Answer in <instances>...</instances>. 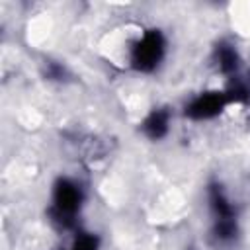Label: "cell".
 Returning <instances> with one entry per match:
<instances>
[{
  "label": "cell",
  "instance_id": "cell-4",
  "mask_svg": "<svg viewBox=\"0 0 250 250\" xmlns=\"http://www.w3.org/2000/svg\"><path fill=\"white\" fill-rule=\"evenodd\" d=\"M168 129V115L166 111H154L146 121H145V131L150 139H160Z\"/></svg>",
  "mask_w": 250,
  "mask_h": 250
},
{
  "label": "cell",
  "instance_id": "cell-6",
  "mask_svg": "<svg viewBox=\"0 0 250 250\" xmlns=\"http://www.w3.org/2000/svg\"><path fill=\"white\" fill-rule=\"evenodd\" d=\"M211 199H213V207L217 209V213H219L221 219H225V217H232V207L227 203V199L221 195L219 189H213Z\"/></svg>",
  "mask_w": 250,
  "mask_h": 250
},
{
  "label": "cell",
  "instance_id": "cell-1",
  "mask_svg": "<svg viewBox=\"0 0 250 250\" xmlns=\"http://www.w3.org/2000/svg\"><path fill=\"white\" fill-rule=\"evenodd\" d=\"M162 47H164V43H162L160 33H158V31H148V33L143 37V41L137 45L135 55H133V62H135L139 68H143V70H150V68L160 61V57H162Z\"/></svg>",
  "mask_w": 250,
  "mask_h": 250
},
{
  "label": "cell",
  "instance_id": "cell-5",
  "mask_svg": "<svg viewBox=\"0 0 250 250\" xmlns=\"http://www.w3.org/2000/svg\"><path fill=\"white\" fill-rule=\"evenodd\" d=\"M219 64H221V68L225 70V72H232L234 68H236V53L232 51V49H229V47H221L219 49Z\"/></svg>",
  "mask_w": 250,
  "mask_h": 250
},
{
  "label": "cell",
  "instance_id": "cell-2",
  "mask_svg": "<svg viewBox=\"0 0 250 250\" xmlns=\"http://www.w3.org/2000/svg\"><path fill=\"white\" fill-rule=\"evenodd\" d=\"M223 104H225V94H217V92L203 94L186 109V113L193 119H207V117H213L215 113H219Z\"/></svg>",
  "mask_w": 250,
  "mask_h": 250
},
{
  "label": "cell",
  "instance_id": "cell-7",
  "mask_svg": "<svg viewBox=\"0 0 250 250\" xmlns=\"http://www.w3.org/2000/svg\"><path fill=\"white\" fill-rule=\"evenodd\" d=\"M217 236L219 238H230L234 232H236V227H234V221L230 217H225L217 223V229H215Z\"/></svg>",
  "mask_w": 250,
  "mask_h": 250
},
{
  "label": "cell",
  "instance_id": "cell-3",
  "mask_svg": "<svg viewBox=\"0 0 250 250\" xmlns=\"http://www.w3.org/2000/svg\"><path fill=\"white\" fill-rule=\"evenodd\" d=\"M55 199H57V207H59L61 213H72L78 207L80 193H78L76 186H72L68 182H61L59 188H57Z\"/></svg>",
  "mask_w": 250,
  "mask_h": 250
},
{
  "label": "cell",
  "instance_id": "cell-8",
  "mask_svg": "<svg viewBox=\"0 0 250 250\" xmlns=\"http://www.w3.org/2000/svg\"><path fill=\"white\" fill-rule=\"evenodd\" d=\"M96 246H98V240H96L94 236H90V234H82L80 238H76L72 250H96Z\"/></svg>",
  "mask_w": 250,
  "mask_h": 250
}]
</instances>
